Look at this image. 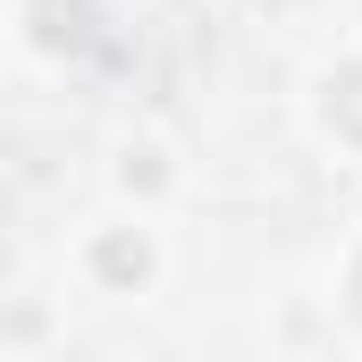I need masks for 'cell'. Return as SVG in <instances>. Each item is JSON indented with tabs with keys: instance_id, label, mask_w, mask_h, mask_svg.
I'll use <instances>...</instances> for the list:
<instances>
[{
	"instance_id": "3",
	"label": "cell",
	"mask_w": 362,
	"mask_h": 362,
	"mask_svg": "<svg viewBox=\"0 0 362 362\" xmlns=\"http://www.w3.org/2000/svg\"><path fill=\"white\" fill-rule=\"evenodd\" d=\"M346 312L362 320V253H354V270H346Z\"/></svg>"
},
{
	"instance_id": "2",
	"label": "cell",
	"mask_w": 362,
	"mask_h": 362,
	"mask_svg": "<svg viewBox=\"0 0 362 362\" xmlns=\"http://www.w3.org/2000/svg\"><path fill=\"white\" fill-rule=\"evenodd\" d=\"M93 262H101V278H144V270H152V253H144V236H110V245H101Z\"/></svg>"
},
{
	"instance_id": "1",
	"label": "cell",
	"mask_w": 362,
	"mask_h": 362,
	"mask_svg": "<svg viewBox=\"0 0 362 362\" xmlns=\"http://www.w3.org/2000/svg\"><path fill=\"white\" fill-rule=\"evenodd\" d=\"M320 118H329V135H346V144H362V59L329 76V93H320Z\"/></svg>"
}]
</instances>
